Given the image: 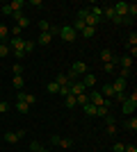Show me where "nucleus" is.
<instances>
[{
	"label": "nucleus",
	"mask_w": 137,
	"mask_h": 152,
	"mask_svg": "<svg viewBox=\"0 0 137 152\" xmlns=\"http://www.w3.org/2000/svg\"><path fill=\"white\" fill-rule=\"evenodd\" d=\"M103 16H105V18H114V7H105V9H103Z\"/></svg>",
	"instance_id": "473e14b6"
},
{
	"label": "nucleus",
	"mask_w": 137,
	"mask_h": 152,
	"mask_svg": "<svg viewBox=\"0 0 137 152\" xmlns=\"http://www.w3.org/2000/svg\"><path fill=\"white\" fill-rule=\"evenodd\" d=\"M112 86V91H114V93H117V91H126V80L124 77H117V80H114V84H110Z\"/></svg>",
	"instance_id": "2eb2a0df"
},
{
	"label": "nucleus",
	"mask_w": 137,
	"mask_h": 152,
	"mask_svg": "<svg viewBox=\"0 0 137 152\" xmlns=\"http://www.w3.org/2000/svg\"><path fill=\"white\" fill-rule=\"evenodd\" d=\"M0 12H2V14H5V16H12V7H9V5H2V7H0Z\"/></svg>",
	"instance_id": "a18cd8bd"
},
{
	"label": "nucleus",
	"mask_w": 137,
	"mask_h": 152,
	"mask_svg": "<svg viewBox=\"0 0 137 152\" xmlns=\"http://www.w3.org/2000/svg\"><path fill=\"white\" fill-rule=\"evenodd\" d=\"M71 73H73V75H78V77H82L85 73H89V66H87V61H73Z\"/></svg>",
	"instance_id": "20e7f679"
},
{
	"label": "nucleus",
	"mask_w": 137,
	"mask_h": 152,
	"mask_svg": "<svg viewBox=\"0 0 137 152\" xmlns=\"http://www.w3.org/2000/svg\"><path fill=\"white\" fill-rule=\"evenodd\" d=\"M64 104H66V109L78 107V100H76V95H66V98H64Z\"/></svg>",
	"instance_id": "412c9836"
},
{
	"label": "nucleus",
	"mask_w": 137,
	"mask_h": 152,
	"mask_svg": "<svg viewBox=\"0 0 137 152\" xmlns=\"http://www.w3.org/2000/svg\"><path fill=\"white\" fill-rule=\"evenodd\" d=\"M9 34H12V37H21V27H19V25H14L12 30H9Z\"/></svg>",
	"instance_id": "09e8293b"
},
{
	"label": "nucleus",
	"mask_w": 137,
	"mask_h": 152,
	"mask_svg": "<svg viewBox=\"0 0 137 152\" xmlns=\"http://www.w3.org/2000/svg\"><path fill=\"white\" fill-rule=\"evenodd\" d=\"M7 111H9V104L0 100V114H7Z\"/></svg>",
	"instance_id": "8fccbe9b"
},
{
	"label": "nucleus",
	"mask_w": 137,
	"mask_h": 152,
	"mask_svg": "<svg viewBox=\"0 0 137 152\" xmlns=\"http://www.w3.org/2000/svg\"><path fill=\"white\" fill-rule=\"evenodd\" d=\"M124 127L128 129V132H133V134H135V132H137V118H135V116H133V118H126Z\"/></svg>",
	"instance_id": "a211bd4d"
},
{
	"label": "nucleus",
	"mask_w": 137,
	"mask_h": 152,
	"mask_svg": "<svg viewBox=\"0 0 137 152\" xmlns=\"http://www.w3.org/2000/svg\"><path fill=\"white\" fill-rule=\"evenodd\" d=\"M48 34H50V37H59V25H50Z\"/></svg>",
	"instance_id": "c03bdc74"
},
{
	"label": "nucleus",
	"mask_w": 137,
	"mask_h": 152,
	"mask_svg": "<svg viewBox=\"0 0 137 152\" xmlns=\"http://www.w3.org/2000/svg\"><path fill=\"white\" fill-rule=\"evenodd\" d=\"M126 98H128V93H126V91H117V93L112 95V102H124Z\"/></svg>",
	"instance_id": "5701e85b"
},
{
	"label": "nucleus",
	"mask_w": 137,
	"mask_h": 152,
	"mask_svg": "<svg viewBox=\"0 0 137 152\" xmlns=\"http://www.w3.org/2000/svg\"><path fill=\"white\" fill-rule=\"evenodd\" d=\"M112 150H114V152H126V143H114Z\"/></svg>",
	"instance_id": "49530a36"
},
{
	"label": "nucleus",
	"mask_w": 137,
	"mask_h": 152,
	"mask_svg": "<svg viewBox=\"0 0 137 152\" xmlns=\"http://www.w3.org/2000/svg\"><path fill=\"white\" fill-rule=\"evenodd\" d=\"M21 102H25V104H30L32 107L34 102H37V95H32V93H23V91H19V95H16Z\"/></svg>",
	"instance_id": "6e6552de"
},
{
	"label": "nucleus",
	"mask_w": 137,
	"mask_h": 152,
	"mask_svg": "<svg viewBox=\"0 0 137 152\" xmlns=\"http://www.w3.org/2000/svg\"><path fill=\"white\" fill-rule=\"evenodd\" d=\"M0 43H2V41H0Z\"/></svg>",
	"instance_id": "6e6d98bb"
},
{
	"label": "nucleus",
	"mask_w": 137,
	"mask_h": 152,
	"mask_svg": "<svg viewBox=\"0 0 137 152\" xmlns=\"http://www.w3.org/2000/svg\"><path fill=\"white\" fill-rule=\"evenodd\" d=\"M110 114V109L107 107H96V116H101V118H105V116Z\"/></svg>",
	"instance_id": "f704fd0d"
},
{
	"label": "nucleus",
	"mask_w": 137,
	"mask_h": 152,
	"mask_svg": "<svg viewBox=\"0 0 137 152\" xmlns=\"http://www.w3.org/2000/svg\"><path fill=\"white\" fill-rule=\"evenodd\" d=\"M76 100H78V104L82 107V104H87V102H89V98H87V93H82V95H76Z\"/></svg>",
	"instance_id": "4c0bfd02"
},
{
	"label": "nucleus",
	"mask_w": 137,
	"mask_h": 152,
	"mask_svg": "<svg viewBox=\"0 0 137 152\" xmlns=\"http://www.w3.org/2000/svg\"><path fill=\"white\" fill-rule=\"evenodd\" d=\"M55 82H57L59 86H66V84H71V82H69V77H66V75H57V77H55Z\"/></svg>",
	"instance_id": "2f4dec72"
},
{
	"label": "nucleus",
	"mask_w": 137,
	"mask_h": 152,
	"mask_svg": "<svg viewBox=\"0 0 137 152\" xmlns=\"http://www.w3.org/2000/svg\"><path fill=\"white\" fill-rule=\"evenodd\" d=\"M23 136H25V129H19V132H5V143L14 145V143H19Z\"/></svg>",
	"instance_id": "7ed1b4c3"
},
{
	"label": "nucleus",
	"mask_w": 137,
	"mask_h": 152,
	"mask_svg": "<svg viewBox=\"0 0 137 152\" xmlns=\"http://www.w3.org/2000/svg\"><path fill=\"white\" fill-rule=\"evenodd\" d=\"M59 95H62V98L71 95V89H69V84H66V86H59Z\"/></svg>",
	"instance_id": "a19ab883"
},
{
	"label": "nucleus",
	"mask_w": 137,
	"mask_h": 152,
	"mask_svg": "<svg viewBox=\"0 0 137 152\" xmlns=\"http://www.w3.org/2000/svg\"><path fill=\"white\" fill-rule=\"evenodd\" d=\"M135 109H137V93L133 91V93H128V98L121 102V111H124L126 116H130V114H135Z\"/></svg>",
	"instance_id": "f257e3e1"
},
{
	"label": "nucleus",
	"mask_w": 137,
	"mask_h": 152,
	"mask_svg": "<svg viewBox=\"0 0 137 152\" xmlns=\"http://www.w3.org/2000/svg\"><path fill=\"white\" fill-rule=\"evenodd\" d=\"M59 39L66 41V43H73V41L78 39V32L73 30L71 25H62V27H59Z\"/></svg>",
	"instance_id": "f03ea898"
},
{
	"label": "nucleus",
	"mask_w": 137,
	"mask_h": 152,
	"mask_svg": "<svg viewBox=\"0 0 137 152\" xmlns=\"http://www.w3.org/2000/svg\"><path fill=\"white\" fill-rule=\"evenodd\" d=\"M69 89H71V95H82V93H87V89H85V84L80 82H71L69 84Z\"/></svg>",
	"instance_id": "0eeeda50"
},
{
	"label": "nucleus",
	"mask_w": 137,
	"mask_h": 152,
	"mask_svg": "<svg viewBox=\"0 0 137 152\" xmlns=\"http://www.w3.org/2000/svg\"><path fill=\"white\" fill-rule=\"evenodd\" d=\"M14 57H16V59H23V57H25V52H23V50H14Z\"/></svg>",
	"instance_id": "603ef678"
},
{
	"label": "nucleus",
	"mask_w": 137,
	"mask_h": 152,
	"mask_svg": "<svg viewBox=\"0 0 137 152\" xmlns=\"http://www.w3.org/2000/svg\"><path fill=\"white\" fill-rule=\"evenodd\" d=\"M128 16L135 20V16H137V5H135V2H133V5H128Z\"/></svg>",
	"instance_id": "c9c22d12"
},
{
	"label": "nucleus",
	"mask_w": 137,
	"mask_h": 152,
	"mask_svg": "<svg viewBox=\"0 0 137 152\" xmlns=\"http://www.w3.org/2000/svg\"><path fill=\"white\" fill-rule=\"evenodd\" d=\"M98 93L103 95L105 100H112V95H114V91H112V86H110V84H103V86H101V91H98Z\"/></svg>",
	"instance_id": "dca6fc26"
},
{
	"label": "nucleus",
	"mask_w": 137,
	"mask_h": 152,
	"mask_svg": "<svg viewBox=\"0 0 137 152\" xmlns=\"http://www.w3.org/2000/svg\"><path fill=\"white\" fill-rule=\"evenodd\" d=\"M34 41H25V43H23V52H25V55H30V52H34Z\"/></svg>",
	"instance_id": "393cba45"
},
{
	"label": "nucleus",
	"mask_w": 137,
	"mask_h": 152,
	"mask_svg": "<svg viewBox=\"0 0 137 152\" xmlns=\"http://www.w3.org/2000/svg\"><path fill=\"white\" fill-rule=\"evenodd\" d=\"M39 30L41 32H48V30H50V23H48V20H39Z\"/></svg>",
	"instance_id": "37998d69"
},
{
	"label": "nucleus",
	"mask_w": 137,
	"mask_h": 152,
	"mask_svg": "<svg viewBox=\"0 0 137 152\" xmlns=\"http://www.w3.org/2000/svg\"><path fill=\"white\" fill-rule=\"evenodd\" d=\"M30 152H34V150H30Z\"/></svg>",
	"instance_id": "5fc2aeb1"
},
{
	"label": "nucleus",
	"mask_w": 137,
	"mask_h": 152,
	"mask_svg": "<svg viewBox=\"0 0 137 152\" xmlns=\"http://www.w3.org/2000/svg\"><path fill=\"white\" fill-rule=\"evenodd\" d=\"M16 109H19V111H21V114H27V111H30V104H25V102H16Z\"/></svg>",
	"instance_id": "7c9ffc66"
},
{
	"label": "nucleus",
	"mask_w": 137,
	"mask_h": 152,
	"mask_svg": "<svg viewBox=\"0 0 137 152\" xmlns=\"http://www.w3.org/2000/svg\"><path fill=\"white\" fill-rule=\"evenodd\" d=\"M128 48H137V34H135V32L128 37Z\"/></svg>",
	"instance_id": "e433bc0d"
},
{
	"label": "nucleus",
	"mask_w": 137,
	"mask_h": 152,
	"mask_svg": "<svg viewBox=\"0 0 137 152\" xmlns=\"http://www.w3.org/2000/svg\"><path fill=\"white\" fill-rule=\"evenodd\" d=\"M12 73H14V75H23V66H21V64H14V66H12Z\"/></svg>",
	"instance_id": "58836bf2"
},
{
	"label": "nucleus",
	"mask_w": 137,
	"mask_h": 152,
	"mask_svg": "<svg viewBox=\"0 0 137 152\" xmlns=\"http://www.w3.org/2000/svg\"><path fill=\"white\" fill-rule=\"evenodd\" d=\"M114 66H117V64H103V70L105 73H114Z\"/></svg>",
	"instance_id": "de8ad7c7"
},
{
	"label": "nucleus",
	"mask_w": 137,
	"mask_h": 152,
	"mask_svg": "<svg viewBox=\"0 0 137 152\" xmlns=\"http://www.w3.org/2000/svg\"><path fill=\"white\" fill-rule=\"evenodd\" d=\"M82 109H85L87 116H96V107L91 104V102H87V104H82Z\"/></svg>",
	"instance_id": "b1692460"
},
{
	"label": "nucleus",
	"mask_w": 137,
	"mask_h": 152,
	"mask_svg": "<svg viewBox=\"0 0 137 152\" xmlns=\"http://www.w3.org/2000/svg\"><path fill=\"white\" fill-rule=\"evenodd\" d=\"M80 34H82V37H85V39H91V37H94V34H96V27H85V30L80 32Z\"/></svg>",
	"instance_id": "bb28decb"
},
{
	"label": "nucleus",
	"mask_w": 137,
	"mask_h": 152,
	"mask_svg": "<svg viewBox=\"0 0 137 152\" xmlns=\"http://www.w3.org/2000/svg\"><path fill=\"white\" fill-rule=\"evenodd\" d=\"M50 143H53V145L64 148V150H69V148L73 145V141H71V139H62V136H53V139H50Z\"/></svg>",
	"instance_id": "423d86ee"
},
{
	"label": "nucleus",
	"mask_w": 137,
	"mask_h": 152,
	"mask_svg": "<svg viewBox=\"0 0 137 152\" xmlns=\"http://www.w3.org/2000/svg\"><path fill=\"white\" fill-rule=\"evenodd\" d=\"M114 64H119V66H121V68H130L133 70V57H128V55H126V57H121V59H114Z\"/></svg>",
	"instance_id": "f8f14e48"
},
{
	"label": "nucleus",
	"mask_w": 137,
	"mask_h": 152,
	"mask_svg": "<svg viewBox=\"0 0 137 152\" xmlns=\"http://www.w3.org/2000/svg\"><path fill=\"white\" fill-rule=\"evenodd\" d=\"M41 152H48V150H41Z\"/></svg>",
	"instance_id": "864d4df0"
},
{
	"label": "nucleus",
	"mask_w": 137,
	"mask_h": 152,
	"mask_svg": "<svg viewBox=\"0 0 137 152\" xmlns=\"http://www.w3.org/2000/svg\"><path fill=\"white\" fill-rule=\"evenodd\" d=\"M23 43H25V41H23V39L21 37H12L9 39V50H23Z\"/></svg>",
	"instance_id": "1a4fd4ad"
},
{
	"label": "nucleus",
	"mask_w": 137,
	"mask_h": 152,
	"mask_svg": "<svg viewBox=\"0 0 137 152\" xmlns=\"http://www.w3.org/2000/svg\"><path fill=\"white\" fill-rule=\"evenodd\" d=\"M71 27H73V30H76V32H82V30H85L87 25H85V20H80V18H76V23H73Z\"/></svg>",
	"instance_id": "c85d7f7f"
},
{
	"label": "nucleus",
	"mask_w": 137,
	"mask_h": 152,
	"mask_svg": "<svg viewBox=\"0 0 137 152\" xmlns=\"http://www.w3.org/2000/svg\"><path fill=\"white\" fill-rule=\"evenodd\" d=\"M23 84H25L23 75H14V77H12V86H14L16 91H23Z\"/></svg>",
	"instance_id": "f3484780"
},
{
	"label": "nucleus",
	"mask_w": 137,
	"mask_h": 152,
	"mask_svg": "<svg viewBox=\"0 0 137 152\" xmlns=\"http://www.w3.org/2000/svg\"><path fill=\"white\" fill-rule=\"evenodd\" d=\"M91 16H94V18H98V20H101V16H103V7H91Z\"/></svg>",
	"instance_id": "c756f323"
},
{
	"label": "nucleus",
	"mask_w": 137,
	"mask_h": 152,
	"mask_svg": "<svg viewBox=\"0 0 137 152\" xmlns=\"http://www.w3.org/2000/svg\"><path fill=\"white\" fill-rule=\"evenodd\" d=\"M30 150H34V152H41L44 148H41V143H39V141H32V143H30Z\"/></svg>",
	"instance_id": "79ce46f5"
},
{
	"label": "nucleus",
	"mask_w": 137,
	"mask_h": 152,
	"mask_svg": "<svg viewBox=\"0 0 137 152\" xmlns=\"http://www.w3.org/2000/svg\"><path fill=\"white\" fill-rule=\"evenodd\" d=\"M87 98H89V102L94 104V107H105V98L98 91H91V93H87Z\"/></svg>",
	"instance_id": "39448f33"
},
{
	"label": "nucleus",
	"mask_w": 137,
	"mask_h": 152,
	"mask_svg": "<svg viewBox=\"0 0 137 152\" xmlns=\"http://www.w3.org/2000/svg\"><path fill=\"white\" fill-rule=\"evenodd\" d=\"M112 23H114V25H133V18L130 16H117V14H114Z\"/></svg>",
	"instance_id": "ddd939ff"
},
{
	"label": "nucleus",
	"mask_w": 137,
	"mask_h": 152,
	"mask_svg": "<svg viewBox=\"0 0 137 152\" xmlns=\"http://www.w3.org/2000/svg\"><path fill=\"white\" fill-rule=\"evenodd\" d=\"M114 14L117 16H128V2H117L114 5Z\"/></svg>",
	"instance_id": "4468645a"
},
{
	"label": "nucleus",
	"mask_w": 137,
	"mask_h": 152,
	"mask_svg": "<svg viewBox=\"0 0 137 152\" xmlns=\"http://www.w3.org/2000/svg\"><path fill=\"white\" fill-rule=\"evenodd\" d=\"M101 59H103L105 64H114V52H112L110 48H103V50H101Z\"/></svg>",
	"instance_id": "9b49d317"
},
{
	"label": "nucleus",
	"mask_w": 137,
	"mask_h": 152,
	"mask_svg": "<svg viewBox=\"0 0 137 152\" xmlns=\"http://www.w3.org/2000/svg\"><path fill=\"white\" fill-rule=\"evenodd\" d=\"M7 39H9V27H7V25H0V41L7 43Z\"/></svg>",
	"instance_id": "4be33fe9"
},
{
	"label": "nucleus",
	"mask_w": 137,
	"mask_h": 152,
	"mask_svg": "<svg viewBox=\"0 0 137 152\" xmlns=\"http://www.w3.org/2000/svg\"><path fill=\"white\" fill-rule=\"evenodd\" d=\"M16 25H19V27H21V30H25V27H27V25H30V18H27V16H21V18H19V20H16Z\"/></svg>",
	"instance_id": "a878e982"
},
{
	"label": "nucleus",
	"mask_w": 137,
	"mask_h": 152,
	"mask_svg": "<svg viewBox=\"0 0 137 152\" xmlns=\"http://www.w3.org/2000/svg\"><path fill=\"white\" fill-rule=\"evenodd\" d=\"M9 52H12V50H9V45H7V43H0V59H2V57H7Z\"/></svg>",
	"instance_id": "72a5a7b5"
},
{
	"label": "nucleus",
	"mask_w": 137,
	"mask_h": 152,
	"mask_svg": "<svg viewBox=\"0 0 137 152\" xmlns=\"http://www.w3.org/2000/svg\"><path fill=\"white\" fill-rule=\"evenodd\" d=\"M46 91H48V93H53V95L59 93V84H57V82H50L48 86H46Z\"/></svg>",
	"instance_id": "cd10ccee"
},
{
	"label": "nucleus",
	"mask_w": 137,
	"mask_h": 152,
	"mask_svg": "<svg viewBox=\"0 0 137 152\" xmlns=\"http://www.w3.org/2000/svg\"><path fill=\"white\" fill-rule=\"evenodd\" d=\"M80 82L85 84V89H89V86H94V84H96V75H94V73H85Z\"/></svg>",
	"instance_id": "9d476101"
},
{
	"label": "nucleus",
	"mask_w": 137,
	"mask_h": 152,
	"mask_svg": "<svg viewBox=\"0 0 137 152\" xmlns=\"http://www.w3.org/2000/svg\"><path fill=\"white\" fill-rule=\"evenodd\" d=\"M50 41H53V37L48 34V32H39V41H37V43H41V45H48Z\"/></svg>",
	"instance_id": "aec40b11"
},
{
	"label": "nucleus",
	"mask_w": 137,
	"mask_h": 152,
	"mask_svg": "<svg viewBox=\"0 0 137 152\" xmlns=\"http://www.w3.org/2000/svg\"><path fill=\"white\" fill-rule=\"evenodd\" d=\"M130 73H133L130 68H121V70H119V77H124V80H128V77H130Z\"/></svg>",
	"instance_id": "ea45409f"
},
{
	"label": "nucleus",
	"mask_w": 137,
	"mask_h": 152,
	"mask_svg": "<svg viewBox=\"0 0 137 152\" xmlns=\"http://www.w3.org/2000/svg\"><path fill=\"white\" fill-rule=\"evenodd\" d=\"M126 152H137V145L135 143H128V145H126Z\"/></svg>",
	"instance_id": "3c124183"
},
{
	"label": "nucleus",
	"mask_w": 137,
	"mask_h": 152,
	"mask_svg": "<svg viewBox=\"0 0 137 152\" xmlns=\"http://www.w3.org/2000/svg\"><path fill=\"white\" fill-rule=\"evenodd\" d=\"M9 7H12V12H23L25 0H12V2H9Z\"/></svg>",
	"instance_id": "6ab92c4d"
}]
</instances>
